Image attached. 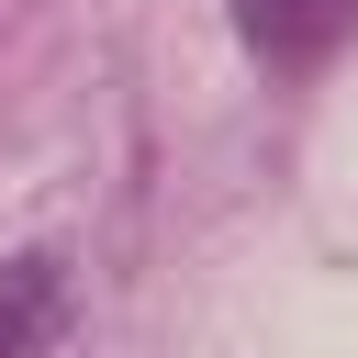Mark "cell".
Masks as SVG:
<instances>
[{"mask_svg":"<svg viewBox=\"0 0 358 358\" xmlns=\"http://www.w3.org/2000/svg\"><path fill=\"white\" fill-rule=\"evenodd\" d=\"M235 34L268 56V67H313L358 34V0H235Z\"/></svg>","mask_w":358,"mask_h":358,"instance_id":"6da1fadb","label":"cell"},{"mask_svg":"<svg viewBox=\"0 0 358 358\" xmlns=\"http://www.w3.org/2000/svg\"><path fill=\"white\" fill-rule=\"evenodd\" d=\"M56 313H67V257H11L0 268V358H34L45 336H56Z\"/></svg>","mask_w":358,"mask_h":358,"instance_id":"7a4b0ae2","label":"cell"}]
</instances>
